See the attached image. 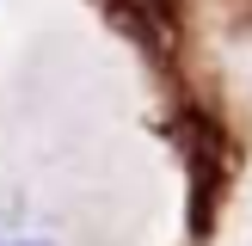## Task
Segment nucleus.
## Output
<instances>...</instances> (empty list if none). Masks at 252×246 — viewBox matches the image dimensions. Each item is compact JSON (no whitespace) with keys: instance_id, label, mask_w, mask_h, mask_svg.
<instances>
[{"instance_id":"1","label":"nucleus","mask_w":252,"mask_h":246,"mask_svg":"<svg viewBox=\"0 0 252 246\" xmlns=\"http://www.w3.org/2000/svg\"><path fill=\"white\" fill-rule=\"evenodd\" d=\"M172 135H179L185 179H191L185 228H191V240H209V234H216V209H221V197H228V129H221L203 105H179Z\"/></svg>"},{"instance_id":"2","label":"nucleus","mask_w":252,"mask_h":246,"mask_svg":"<svg viewBox=\"0 0 252 246\" xmlns=\"http://www.w3.org/2000/svg\"><path fill=\"white\" fill-rule=\"evenodd\" d=\"M98 6H105V19L117 25V37H129L154 68H166V62H172V49H179V25L154 19V12L135 6V0H98Z\"/></svg>"},{"instance_id":"3","label":"nucleus","mask_w":252,"mask_h":246,"mask_svg":"<svg viewBox=\"0 0 252 246\" xmlns=\"http://www.w3.org/2000/svg\"><path fill=\"white\" fill-rule=\"evenodd\" d=\"M135 6H148L154 19H166V25H179V12H185V0H135Z\"/></svg>"},{"instance_id":"4","label":"nucleus","mask_w":252,"mask_h":246,"mask_svg":"<svg viewBox=\"0 0 252 246\" xmlns=\"http://www.w3.org/2000/svg\"><path fill=\"white\" fill-rule=\"evenodd\" d=\"M0 246H56V240H0Z\"/></svg>"},{"instance_id":"5","label":"nucleus","mask_w":252,"mask_h":246,"mask_svg":"<svg viewBox=\"0 0 252 246\" xmlns=\"http://www.w3.org/2000/svg\"><path fill=\"white\" fill-rule=\"evenodd\" d=\"M240 12H246V19H252V6H240Z\"/></svg>"}]
</instances>
